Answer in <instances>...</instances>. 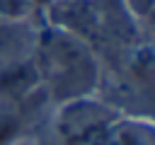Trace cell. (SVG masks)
<instances>
[{"label": "cell", "instance_id": "4", "mask_svg": "<svg viewBox=\"0 0 155 145\" xmlns=\"http://www.w3.org/2000/svg\"><path fill=\"white\" fill-rule=\"evenodd\" d=\"M34 10L36 7L31 5V0H0V22H24Z\"/></svg>", "mask_w": 155, "mask_h": 145}, {"label": "cell", "instance_id": "3", "mask_svg": "<svg viewBox=\"0 0 155 145\" xmlns=\"http://www.w3.org/2000/svg\"><path fill=\"white\" fill-rule=\"evenodd\" d=\"M27 130L22 109H0V145H17Z\"/></svg>", "mask_w": 155, "mask_h": 145}, {"label": "cell", "instance_id": "1", "mask_svg": "<svg viewBox=\"0 0 155 145\" xmlns=\"http://www.w3.org/2000/svg\"><path fill=\"white\" fill-rule=\"evenodd\" d=\"M34 65L46 97L56 106L82 97H94L102 85L97 51L87 41L56 27H46L39 34Z\"/></svg>", "mask_w": 155, "mask_h": 145}, {"label": "cell", "instance_id": "2", "mask_svg": "<svg viewBox=\"0 0 155 145\" xmlns=\"http://www.w3.org/2000/svg\"><path fill=\"white\" fill-rule=\"evenodd\" d=\"M102 145H155L153 121L138 116H116L107 128Z\"/></svg>", "mask_w": 155, "mask_h": 145}, {"label": "cell", "instance_id": "5", "mask_svg": "<svg viewBox=\"0 0 155 145\" xmlns=\"http://www.w3.org/2000/svg\"><path fill=\"white\" fill-rule=\"evenodd\" d=\"M124 12L128 14V19L138 27H148L150 24V14H153V5L155 0H119Z\"/></svg>", "mask_w": 155, "mask_h": 145}, {"label": "cell", "instance_id": "6", "mask_svg": "<svg viewBox=\"0 0 155 145\" xmlns=\"http://www.w3.org/2000/svg\"><path fill=\"white\" fill-rule=\"evenodd\" d=\"M48 2H51V0H31V5H34V7H46Z\"/></svg>", "mask_w": 155, "mask_h": 145}]
</instances>
